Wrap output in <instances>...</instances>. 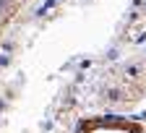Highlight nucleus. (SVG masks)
<instances>
[{
  "label": "nucleus",
  "instance_id": "nucleus-1",
  "mask_svg": "<svg viewBox=\"0 0 146 133\" xmlns=\"http://www.w3.org/2000/svg\"><path fill=\"white\" fill-rule=\"evenodd\" d=\"M143 120L123 118V115H91L84 118L73 133H143Z\"/></svg>",
  "mask_w": 146,
  "mask_h": 133
},
{
  "label": "nucleus",
  "instance_id": "nucleus-2",
  "mask_svg": "<svg viewBox=\"0 0 146 133\" xmlns=\"http://www.w3.org/2000/svg\"><path fill=\"white\" fill-rule=\"evenodd\" d=\"M29 3H34V0H0V45H3V37L8 34L11 24L21 16V11Z\"/></svg>",
  "mask_w": 146,
  "mask_h": 133
},
{
  "label": "nucleus",
  "instance_id": "nucleus-3",
  "mask_svg": "<svg viewBox=\"0 0 146 133\" xmlns=\"http://www.w3.org/2000/svg\"><path fill=\"white\" fill-rule=\"evenodd\" d=\"M143 123H146V120H143ZM143 133H146V125H143Z\"/></svg>",
  "mask_w": 146,
  "mask_h": 133
}]
</instances>
